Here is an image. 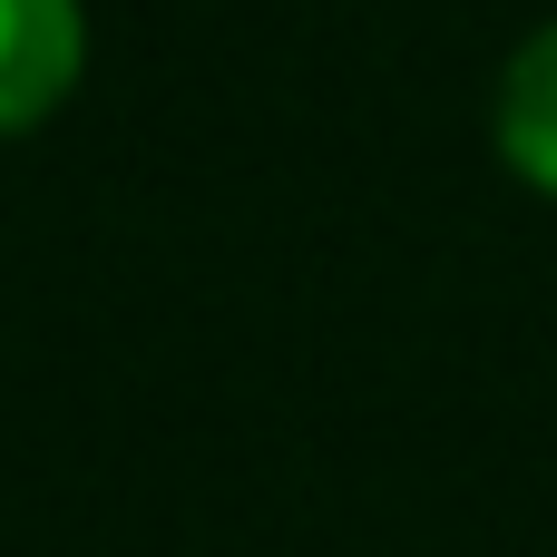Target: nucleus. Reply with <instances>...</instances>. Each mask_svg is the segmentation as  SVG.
<instances>
[{"mask_svg": "<svg viewBox=\"0 0 557 557\" xmlns=\"http://www.w3.org/2000/svg\"><path fill=\"white\" fill-rule=\"evenodd\" d=\"M78 88V0H0V137Z\"/></svg>", "mask_w": 557, "mask_h": 557, "instance_id": "nucleus-1", "label": "nucleus"}, {"mask_svg": "<svg viewBox=\"0 0 557 557\" xmlns=\"http://www.w3.org/2000/svg\"><path fill=\"white\" fill-rule=\"evenodd\" d=\"M499 147L529 186H557V29H539L519 59H509V88H499Z\"/></svg>", "mask_w": 557, "mask_h": 557, "instance_id": "nucleus-2", "label": "nucleus"}]
</instances>
